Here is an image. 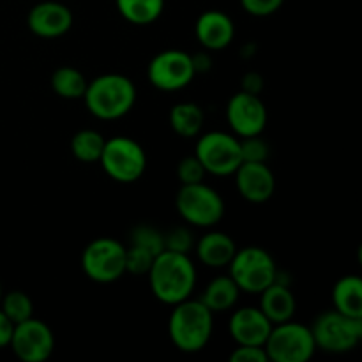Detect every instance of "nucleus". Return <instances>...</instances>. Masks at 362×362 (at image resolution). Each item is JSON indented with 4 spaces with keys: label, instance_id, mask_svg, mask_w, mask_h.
Masks as SVG:
<instances>
[{
    "label": "nucleus",
    "instance_id": "nucleus-1",
    "mask_svg": "<svg viewBox=\"0 0 362 362\" xmlns=\"http://www.w3.org/2000/svg\"><path fill=\"white\" fill-rule=\"evenodd\" d=\"M156 299L168 306L189 299L197 286V267L189 255L161 251L147 272Z\"/></svg>",
    "mask_w": 362,
    "mask_h": 362
},
{
    "label": "nucleus",
    "instance_id": "nucleus-2",
    "mask_svg": "<svg viewBox=\"0 0 362 362\" xmlns=\"http://www.w3.org/2000/svg\"><path fill=\"white\" fill-rule=\"evenodd\" d=\"M214 331V313L200 299H186L173 306L168 318V336L184 354L202 352Z\"/></svg>",
    "mask_w": 362,
    "mask_h": 362
},
{
    "label": "nucleus",
    "instance_id": "nucleus-3",
    "mask_svg": "<svg viewBox=\"0 0 362 362\" xmlns=\"http://www.w3.org/2000/svg\"><path fill=\"white\" fill-rule=\"evenodd\" d=\"M88 113L101 120H117L126 117L136 103V87L133 80L119 73H106L88 81L85 94Z\"/></svg>",
    "mask_w": 362,
    "mask_h": 362
},
{
    "label": "nucleus",
    "instance_id": "nucleus-4",
    "mask_svg": "<svg viewBox=\"0 0 362 362\" xmlns=\"http://www.w3.org/2000/svg\"><path fill=\"white\" fill-rule=\"evenodd\" d=\"M175 207L180 218L197 228L216 226L225 216V200L214 187L205 182L180 186L175 197Z\"/></svg>",
    "mask_w": 362,
    "mask_h": 362
},
{
    "label": "nucleus",
    "instance_id": "nucleus-5",
    "mask_svg": "<svg viewBox=\"0 0 362 362\" xmlns=\"http://www.w3.org/2000/svg\"><path fill=\"white\" fill-rule=\"evenodd\" d=\"M101 168L119 184H133L141 179L147 170V154L136 140L129 136H113L105 141Z\"/></svg>",
    "mask_w": 362,
    "mask_h": 362
},
{
    "label": "nucleus",
    "instance_id": "nucleus-6",
    "mask_svg": "<svg viewBox=\"0 0 362 362\" xmlns=\"http://www.w3.org/2000/svg\"><path fill=\"white\" fill-rule=\"evenodd\" d=\"M230 278L235 281L240 292L258 293L267 288L276 279L278 265L267 250L258 246H247L237 250L228 264Z\"/></svg>",
    "mask_w": 362,
    "mask_h": 362
},
{
    "label": "nucleus",
    "instance_id": "nucleus-7",
    "mask_svg": "<svg viewBox=\"0 0 362 362\" xmlns=\"http://www.w3.org/2000/svg\"><path fill=\"white\" fill-rule=\"evenodd\" d=\"M264 349L272 362H308L317 352L311 327L293 322V318L272 325Z\"/></svg>",
    "mask_w": 362,
    "mask_h": 362
},
{
    "label": "nucleus",
    "instance_id": "nucleus-8",
    "mask_svg": "<svg viewBox=\"0 0 362 362\" xmlns=\"http://www.w3.org/2000/svg\"><path fill=\"white\" fill-rule=\"evenodd\" d=\"M81 269L94 283L119 281L126 274V246L112 237L94 239L81 253Z\"/></svg>",
    "mask_w": 362,
    "mask_h": 362
},
{
    "label": "nucleus",
    "instance_id": "nucleus-9",
    "mask_svg": "<svg viewBox=\"0 0 362 362\" xmlns=\"http://www.w3.org/2000/svg\"><path fill=\"white\" fill-rule=\"evenodd\" d=\"M315 345L327 354H346L362 339V318H354L339 311H325L311 325Z\"/></svg>",
    "mask_w": 362,
    "mask_h": 362
},
{
    "label": "nucleus",
    "instance_id": "nucleus-10",
    "mask_svg": "<svg viewBox=\"0 0 362 362\" xmlns=\"http://www.w3.org/2000/svg\"><path fill=\"white\" fill-rule=\"evenodd\" d=\"M194 156L209 175L228 177L235 173L243 158H240V140L233 133L225 131H209L198 134Z\"/></svg>",
    "mask_w": 362,
    "mask_h": 362
},
{
    "label": "nucleus",
    "instance_id": "nucleus-11",
    "mask_svg": "<svg viewBox=\"0 0 362 362\" xmlns=\"http://www.w3.org/2000/svg\"><path fill=\"white\" fill-rule=\"evenodd\" d=\"M193 60L182 49H165L148 62L147 78L158 90L177 92L194 80Z\"/></svg>",
    "mask_w": 362,
    "mask_h": 362
},
{
    "label": "nucleus",
    "instance_id": "nucleus-12",
    "mask_svg": "<svg viewBox=\"0 0 362 362\" xmlns=\"http://www.w3.org/2000/svg\"><path fill=\"white\" fill-rule=\"evenodd\" d=\"M9 346L21 362H45L55 350V334L48 324L32 317L14 325Z\"/></svg>",
    "mask_w": 362,
    "mask_h": 362
},
{
    "label": "nucleus",
    "instance_id": "nucleus-13",
    "mask_svg": "<svg viewBox=\"0 0 362 362\" xmlns=\"http://www.w3.org/2000/svg\"><path fill=\"white\" fill-rule=\"evenodd\" d=\"M267 106L260 95L237 92L226 105V122L237 138L257 136L267 127Z\"/></svg>",
    "mask_w": 362,
    "mask_h": 362
},
{
    "label": "nucleus",
    "instance_id": "nucleus-14",
    "mask_svg": "<svg viewBox=\"0 0 362 362\" xmlns=\"http://www.w3.org/2000/svg\"><path fill=\"white\" fill-rule=\"evenodd\" d=\"M73 13L69 7L57 0L39 2L28 11L27 25L34 35L41 39H57L66 35L73 27Z\"/></svg>",
    "mask_w": 362,
    "mask_h": 362
},
{
    "label": "nucleus",
    "instance_id": "nucleus-15",
    "mask_svg": "<svg viewBox=\"0 0 362 362\" xmlns=\"http://www.w3.org/2000/svg\"><path fill=\"white\" fill-rule=\"evenodd\" d=\"M233 175L237 191L246 202L265 204L274 194L276 177L267 163H240Z\"/></svg>",
    "mask_w": 362,
    "mask_h": 362
},
{
    "label": "nucleus",
    "instance_id": "nucleus-16",
    "mask_svg": "<svg viewBox=\"0 0 362 362\" xmlns=\"http://www.w3.org/2000/svg\"><path fill=\"white\" fill-rule=\"evenodd\" d=\"M272 324L260 308L244 306L232 313L228 322L230 338L235 341V345H253L264 346Z\"/></svg>",
    "mask_w": 362,
    "mask_h": 362
},
{
    "label": "nucleus",
    "instance_id": "nucleus-17",
    "mask_svg": "<svg viewBox=\"0 0 362 362\" xmlns=\"http://www.w3.org/2000/svg\"><path fill=\"white\" fill-rule=\"evenodd\" d=\"M194 34L202 48L207 52H221L232 45L235 37V25L232 18L218 9H209L198 16Z\"/></svg>",
    "mask_w": 362,
    "mask_h": 362
},
{
    "label": "nucleus",
    "instance_id": "nucleus-18",
    "mask_svg": "<svg viewBox=\"0 0 362 362\" xmlns=\"http://www.w3.org/2000/svg\"><path fill=\"white\" fill-rule=\"evenodd\" d=\"M258 296H260V306L258 308L271 320L272 325L283 324V322H288L296 317L297 300L290 285L272 281Z\"/></svg>",
    "mask_w": 362,
    "mask_h": 362
},
{
    "label": "nucleus",
    "instance_id": "nucleus-19",
    "mask_svg": "<svg viewBox=\"0 0 362 362\" xmlns=\"http://www.w3.org/2000/svg\"><path fill=\"white\" fill-rule=\"evenodd\" d=\"M235 251V240L225 232H207L194 243L197 258L211 269L228 267Z\"/></svg>",
    "mask_w": 362,
    "mask_h": 362
},
{
    "label": "nucleus",
    "instance_id": "nucleus-20",
    "mask_svg": "<svg viewBox=\"0 0 362 362\" xmlns=\"http://www.w3.org/2000/svg\"><path fill=\"white\" fill-rule=\"evenodd\" d=\"M334 310L354 318H362V279L357 274L343 276L332 288Z\"/></svg>",
    "mask_w": 362,
    "mask_h": 362
},
{
    "label": "nucleus",
    "instance_id": "nucleus-21",
    "mask_svg": "<svg viewBox=\"0 0 362 362\" xmlns=\"http://www.w3.org/2000/svg\"><path fill=\"white\" fill-rule=\"evenodd\" d=\"M240 297L239 286L230 276H218L205 286L200 300L212 313H225L235 308Z\"/></svg>",
    "mask_w": 362,
    "mask_h": 362
},
{
    "label": "nucleus",
    "instance_id": "nucleus-22",
    "mask_svg": "<svg viewBox=\"0 0 362 362\" xmlns=\"http://www.w3.org/2000/svg\"><path fill=\"white\" fill-rule=\"evenodd\" d=\"M205 113L197 103H177L170 110V126L182 138H197L204 129Z\"/></svg>",
    "mask_w": 362,
    "mask_h": 362
},
{
    "label": "nucleus",
    "instance_id": "nucleus-23",
    "mask_svg": "<svg viewBox=\"0 0 362 362\" xmlns=\"http://www.w3.org/2000/svg\"><path fill=\"white\" fill-rule=\"evenodd\" d=\"M117 11L129 23L145 27L161 18L165 0H115Z\"/></svg>",
    "mask_w": 362,
    "mask_h": 362
},
{
    "label": "nucleus",
    "instance_id": "nucleus-24",
    "mask_svg": "<svg viewBox=\"0 0 362 362\" xmlns=\"http://www.w3.org/2000/svg\"><path fill=\"white\" fill-rule=\"evenodd\" d=\"M87 83L88 81L85 80L83 73L76 67L62 66L53 71L52 74L53 92L62 99H81Z\"/></svg>",
    "mask_w": 362,
    "mask_h": 362
},
{
    "label": "nucleus",
    "instance_id": "nucleus-25",
    "mask_svg": "<svg viewBox=\"0 0 362 362\" xmlns=\"http://www.w3.org/2000/svg\"><path fill=\"white\" fill-rule=\"evenodd\" d=\"M106 138L95 129H81L71 140V152L81 163H99Z\"/></svg>",
    "mask_w": 362,
    "mask_h": 362
},
{
    "label": "nucleus",
    "instance_id": "nucleus-26",
    "mask_svg": "<svg viewBox=\"0 0 362 362\" xmlns=\"http://www.w3.org/2000/svg\"><path fill=\"white\" fill-rule=\"evenodd\" d=\"M0 310L4 311V315L14 325L34 317V304H32V299L27 293L21 292V290H13V292L0 297Z\"/></svg>",
    "mask_w": 362,
    "mask_h": 362
},
{
    "label": "nucleus",
    "instance_id": "nucleus-27",
    "mask_svg": "<svg viewBox=\"0 0 362 362\" xmlns=\"http://www.w3.org/2000/svg\"><path fill=\"white\" fill-rule=\"evenodd\" d=\"M129 244L138 247H144L148 253L158 257L161 251H165V237L152 225H136L129 233Z\"/></svg>",
    "mask_w": 362,
    "mask_h": 362
},
{
    "label": "nucleus",
    "instance_id": "nucleus-28",
    "mask_svg": "<svg viewBox=\"0 0 362 362\" xmlns=\"http://www.w3.org/2000/svg\"><path fill=\"white\" fill-rule=\"evenodd\" d=\"M239 140L243 163H267L269 156H271V148H269V144L260 134H257V136L239 138Z\"/></svg>",
    "mask_w": 362,
    "mask_h": 362
},
{
    "label": "nucleus",
    "instance_id": "nucleus-29",
    "mask_svg": "<svg viewBox=\"0 0 362 362\" xmlns=\"http://www.w3.org/2000/svg\"><path fill=\"white\" fill-rule=\"evenodd\" d=\"M163 237H165V250L173 251V253L189 255L191 250H194V243H197L193 232L186 226H173L172 230L163 233Z\"/></svg>",
    "mask_w": 362,
    "mask_h": 362
},
{
    "label": "nucleus",
    "instance_id": "nucleus-30",
    "mask_svg": "<svg viewBox=\"0 0 362 362\" xmlns=\"http://www.w3.org/2000/svg\"><path fill=\"white\" fill-rule=\"evenodd\" d=\"M154 255L148 253L144 247H138L129 244L126 247V272L136 276L147 274L148 269H151L152 262H154Z\"/></svg>",
    "mask_w": 362,
    "mask_h": 362
},
{
    "label": "nucleus",
    "instance_id": "nucleus-31",
    "mask_svg": "<svg viewBox=\"0 0 362 362\" xmlns=\"http://www.w3.org/2000/svg\"><path fill=\"white\" fill-rule=\"evenodd\" d=\"M205 175V168L202 166V163L198 161L197 156H187V158H182L177 165V179L182 186L186 184H197V182H204Z\"/></svg>",
    "mask_w": 362,
    "mask_h": 362
},
{
    "label": "nucleus",
    "instance_id": "nucleus-32",
    "mask_svg": "<svg viewBox=\"0 0 362 362\" xmlns=\"http://www.w3.org/2000/svg\"><path fill=\"white\" fill-rule=\"evenodd\" d=\"M283 4H285V0H240V7L247 14L257 18H265L278 13Z\"/></svg>",
    "mask_w": 362,
    "mask_h": 362
},
{
    "label": "nucleus",
    "instance_id": "nucleus-33",
    "mask_svg": "<svg viewBox=\"0 0 362 362\" xmlns=\"http://www.w3.org/2000/svg\"><path fill=\"white\" fill-rule=\"evenodd\" d=\"M230 362H269L264 346L237 345L230 354Z\"/></svg>",
    "mask_w": 362,
    "mask_h": 362
},
{
    "label": "nucleus",
    "instance_id": "nucleus-34",
    "mask_svg": "<svg viewBox=\"0 0 362 362\" xmlns=\"http://www.w3.org/2000/svg\"><path fill=\"white\" fill-rule=\"evenodd\" d=\"M243 90L250 92V94L260 95L262 90H264V76L255 73V71L246 73L243 78Z\"/></svg>",
    "mask_w": 362,
    "mask_h": 362
},
{
    "label": "nucleus",
    "instance_id": "nucleus-35",
    "mask_svg": "<svg viewBox=\"0 0 362 362\" xmlns=\"http://www.w3.org/2000/svg\"><path fill=\"white\" fill-rule=\"evenodd\" d=\"M13 331H14V324L6 317V315H4V311L0 310V349L9 346L11 338H13Z\"/></svg>",
    "mask_w": 362,
    "mask_h": 362
},
{
    "label": "nucleus",
    "instance_id": "nucleus-36",
    "mask_svg": "<svg viewBox=\"0 0 362 362\" xmlns=\"http://www.w3.org/2000/svg\"><path fill=\"white\" fill-rule=\"evenodd\" d=\"M191 60H193V67H194V73L197 74L207 73L212 66V59H211V55L207 53V49H205V52L191 55Z\"/></svg>",
    "mask_w": 362,
    "mask_h": 362
},
{
    "label": "nucleus",
    "instance_id": "nucleus-37",
    "mask_svg": "<svg viewBox=\"0 0 362 362\" xmlns=\"http://www.w3.org/2000/svg\"><path fill=\"white\" fill-rule=\"evenodd\" d=\"M0 297H2V286H0Z\"/></svg>",
    "mask_w": 362,
    "mask_h": 362
}]
</instances>
